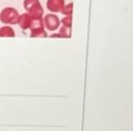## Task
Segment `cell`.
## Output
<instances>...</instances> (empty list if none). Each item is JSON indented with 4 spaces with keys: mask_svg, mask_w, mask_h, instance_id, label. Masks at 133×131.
<instances>
[{
    "mask_svg": "<svg viewBox=\"0 0 133 131\" xmlns=\"http://www.w3.org/2000/svg\"><path fill=\"white\" fill-rule=\"evenodd\" d=\"M59 34L61 35V37H68L69 38L71 35V27H66V26H62L59 31Z\"/></svg>",
    "mask_w": 133,
    "mask_h": 131,
    "instance_id": "obj_8",
    "label": "cell"
},
{
    "mask_svg": "<svg viewBox=\"0 0 133 131\" xmlns=\"http://www.w3.org/2000/svg\"><path fill=\"white\" fill-rule=\"evenodd\" d=\"M24 8L28 11V14L31 17V19H42L44 11L39 0H25Z\"/></svg>",
    "mask_w": 133,
    "mask_h": 131,
    "instance_id": "obj_1",
    "label": "cell"
},
{
    "mask_svg": "<svg viewBox=\"0 0 133 131\" xmlns=\"http://www.w3.org/2000/svg\"><path fill=\"white\" fill-rule=\"evenodd\" d=\"M43 23L46 26V28L49 31H56L59 28V26H60V20H59L58 16L52 13L47 14L45 16L44 20H43Z\"/></svg>",
    "mask_w": 133,
    "mask_h": 131,
    "instance_id": "obj_4",
    "label": "cell"
},
{
    "mask_svg": "<svg viewBox=\"0 0 133 131\" xmlns=\"http://www.w3.org/2000/svg\"><path fill=\"white\" fill-rule=\"evenodd\" d=\"M71 21H72L71 15H66V17H64L60 21V23H62V25L66 26V27H71Z\"/></svg>",
    "mask_w": 133,
    "mask_h": 131,
    "instance_id": "obj_10",
    "label": "cell"
},
{
    "mask_svg": "<svg viewBox=\"0 0 133 131\" xmlns=\"http://www.w3.org/2000/svg\"><path fill=\"white\" fill-rule=\"evenodd\" d=\"M19 14L18 11L14 8H5L0 12V21L4 24L15 25L18 23Z\"/></svg>",
    "mask_w": 133,
    "mask_h": 131,
    "instance_id": "obj_2",
    "label": "cell"
},
{
    "mask_svg": "<svg viewBox=\"0 0 133 131\" xmlns=\"http://www.w3.org/2000/svg\"><path fill=\"white\" fill-rule=\"evenodd\" d=\"M31 37H47V31L44 29V23L42 19H32L30 26Z\"/></svg>",
    "mask_w": 133,
    "mask_h": 131,
    "instance_id": "obj_3",
    "label": "cell"
},
{
    "mask_svg": "<svg viewBox=\"0 0 133 131\" xmlns=\"http://www.w3.org/2000/svg\"><path fill=\"white\" fill-rule=\"evenodd\" d=\"M72 3H69L68 5H64L63 9L61 10V12L65 15H71L72 14Z\"/></svg>",
    "mask_w": 133,
    "mask_h": 131,
    "instance_id": "obj_9",
    "label": "cell"
},
{
    "mask_svg": "<svg viewBox=\"0 0 133 131\" xmlns=\"http://www.w3.org/2000/svg\"><path fill=\"white\" fill-rule=\"evenodd\" d=\"M65 5L64 0H48L47 2V8L49 11L52 12H58L61 11Z\"/></svg>",
    "mask_w": 133,
    "mask_h": 131,
    "instance_id": "obj_5",
    "label": "cell"
},
{
    "mask_svg": "<svg viewBox=\"0 0 133 131\" xmlns=\"http://www.w3.org/2000/svg\"><path fill=\"white\" fill-rule=\"evenodd\" d=\"M31 17L29 15L28 13H24L22 15H19V19H18V23L19 24L20 28L23 29V30H27V29L30 28V26L31 24Z\"/></svg>",
    "mask_w": 133,
    "mask_h": 131,
    "instance_id": "obj_6",
    "label": "cell"
},
{
    "mask_svg": "<svg viewBox=\"0 0 133 131\" xmlns=\"http://www.w3.org/2000/svg\"><path fill=\"white\" fill-rule=\"evenodd\" d=\"M14 35H15V34H14V31L11 27L5 26V27H3V28L0 29V36L14 37Z\"/></svg>",
    "mask_w": 133,
    "mask_h": 131,
    "instance_id": "obj_7",
    "label": "cell"
}]
</instances>
